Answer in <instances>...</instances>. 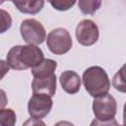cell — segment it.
<instances>
[{"label": "cell", "mask_w": 126, "mask_h": 126, "mask_svg": "<svg viewBox=\"0 0 126 126\" xmlns=\"http://www.w3.org/2000/svg\"><path fill=\"white\" fill-rule=\"evenodd\" d=\"M52 105L53 101L50 95L35 93L29 100L28 111L32 119L40 120L50 112Z\"/></svg>", "instance_id": "6"}, {"label": "cell", "mask_w": 126, "mask_h": 126, "mask_svg": "<svg viewBox=\"0 0 126 126\" xmlns=\"http://www.w3.org/2000/svg\"><path fill=\"white\" fill-rule=\"evenodd\" d=\"M16 6V8L24 13V14H31L35 15L39 13L43 6L44 0H10Z\"/></svg>", "instance_id": "10"}, {"label": "cell", "mask_w": 126, "mask_h": 126, "mask_svg": "<svg viewBox=\"0 0 126 126\" xmlns=\"http://www.w3.org/2000/svg\"><path fill=\"white\" fill-rule=\"evenodd\" d=\"M5 1H6V0H0V5H1V4H3Z\"/></svg>", "instance_id": "19"}, {"label": "cell", "mask_w": 126, "mask_h": 126, "mask_svg": "<svg viewBox=\"0 0 126 126\" xmlns=\"http://www.w3.org/2000/svg\"><path fill=\"white\" fill-rule=\"evenodd\" d=\"M12 26V18L10 14L5 11L0 9V33H3L7 32Z\"/></svg>", "instance_id": "15"}, {"label": "cell", "mask_w": 126, "mask_h": 126, "mask_svg": "<svg viewBox=\"0 0 126 126\" xmlns=\"http://www.w3.org/2000/svg\"><path fill=\"white\" fill-rule=\"evenodd\" d=\"M62 89L70 94H74L80 91L81 88V78L75 72L71 70L64 71L59 78Z\"/></svg>", "instance_id": "9"}, {"label": "cell", "mask_w": 126, "mask_h": 126, "mask_svg": "<svg viewBox=\"0 0 126 126\" xmlns=\"http://www.w3.org/2000/svg\"><path fill=\"white\" fill-rule=\"evenodd\" d=\"M44 59L42 50L33 44L13 46L6 57L9 67L14 70L33 68Z\"/></svg>", "instance_id": "1"}, {"label": "cell", "mask_w": 126, "mask_h": 126, "mask_svg": "<svg viewBox=\"0 0 126 126\" xmlns=\"http://www.w3.org/2000/svg\"><path fill=\"white\" fill-rule=\"evenodd\" d=\"M57 67L56 61L52 59H43L38 65L32 68V74L33 77H45L54 73Z\"/></svg>", "instance_id": "11"}, {"label": "cell", "mask_w": 126, "mask_h": 126, "mask_svg": "<svg viewBox=\"0 0 126 126\" xmlns=\"http://www.w3.org/2000/svg\"><path fill=\"white\" fill-rule=\"evenodd\" d=\"M16 113L13 109H0V126H14L16 123Z\"/></svg>", "instance_id": "13"}, {"label": "cell", "mask_w": 126, "mask_h": 126, "mask_svg": "<svg viewBox=\"0 0 126 126\" xmlns=\"http://www.w3.org/2000/svg\"><path fill=\"white\" fill-rule=\"evenodd\" d=\"M99 36L98 28L92 20H83L76 28V37L80 44L91 46L94 44Z\"/></svg>", "instance_id": "7"}, {"label": "cell", "mask_w": 126, "mask_h": 126, "mask_svg": "<svg viewBox=\"0 0 126 126\" xmlns=\"http://www.w3.org/2000/svg\"><path fill=\"white\" fill-rule=\"evenodd\" d=\"M9 69H10V67H9L8 63L6 61L0 59V80H2L4 78V76L9 72Z\"/></svg>", "instance_id": "17"}, {"label": "cell", "mask_w": 126, "mask_h": 126, "mask_svg": "<svg viewBox=\"0 0 126 126\" xmlns=\"http://www.w3.org/2000/svg\"><path fill=\"white\" fill-rule=\"evenodd\" d=\"M112 84H113V87L124 93L125 92V83H124V76H123V67L120 69L119 72H117L115 74V76L113 77V80H112Z\"/></svg>", "instance_id": "16"}, {"label": "cell", "mask_w": 126, "mask_h": 126, "mask_svg": "<svg viewBox=\"0 0 126 126\" xmlns=\"http://www.w3.org/2000/svg\"><path fill=\"white\" fill-rule=\"evenodd\" d=\"M117 110V103L115 98L107 94L94 96L93 101V111L96 118L92 124H111Z\"/></svg>", "instance_id": "3"}, {"label": "cell", "mask_w": 126, "mask_h": 126, "mask_svg": "<svg viewBox=\"0 0 126 126\" xmlns=\"http://www.w3.org/2000/svg\"><path fill=\"white\" fill-rule=\"evenodd\" d=\"M48 49L56 55H62L68 52L72 47V38L69 32L62 28L52 30L46 39Z\"/></svg>", "instance_id": "4"}, {"label": "cell", "mask_w": 126, "mask_h": 126, "mask_svg": "<svg viewBox=\"0 0 126 126\" xmlns=\"http://www.w3.org/2000/svg\"><path fill=\"white\" fill-rule=\"evenodd\" d=\"M47 2L55 9L58 11H67L70 8H72L76 0H47Z\"/></svg>", "instance_id": "14"}, {"label": "cell", "mask_w": 126, "mask_h": 126, "mask_svg": "<svg viewBox=\"0 0 126 126\" xmlns=\"http://www.w3.org/2000/svg\"><path fill=\"white\" fill-rule=\"evenodd\" d=\"M7 102H8V98H7L6 93H5V91L0 89V109L4 108L7 104Z\"/></svg>", "instance_id": "18"}, {"label": "cell", "mask_w": 126, "mask_h": 126, "mask_svg": "<svg viewBox=\"0 0 126 126\" xmlns=\"http://www.w3.org/2000/svg\"><path fill=\"white\" fill-rule=\"evenodd\" d=\"M82 80L86 91L94 97L107 94L110 89L107 73L99 66H92L85 70Z\"/></svg>", "instance_id": "2"}, {"label": "cell", "mask_w": 126, "mask_h": 126, "mask_svg": "<svg viewBox=\"0 0 126 126\" xmlns=\"http://www.w3.org/2000/svg\"><path fill=\"white\" fill-rule=\"evenodd\" d=\"M20 32L23 39L28 44H41L46 37L44 27L35 19L24 20L21 24Z\"/></svg>", "instance_id": "5"}, {"label": "cell", "mask_w": 126, "mask_h": 126, "mask_svg": "<svg viewBox=\"0 0 126 126\" xmlns=\"http://www.w3.org/2000/svg\"><path fill=\"white\" fill-rule=\"evenodd\" d=\"M32 93L45 94L47 95L53 96L56 92V76L51 74L45 77H33L32 83Z\"/></svg>", "instance_id": "8"}, {"label": "cell", "mask_w": 126, "mask_h": 126, "mask_svg": "<svg viewBox=\"0 0 126 126\" xmlns=\"http://www.w3.org/2000/svg\"><path fill=\"white\" fill-rule=\"evenodd\" d=\"M102 0H79V8L85 15H94L101 5Z\"/></svg>", "instance_id": "12"}]
</instances>
